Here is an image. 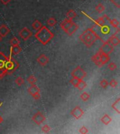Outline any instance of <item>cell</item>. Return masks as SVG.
I'll return each instance as SVG.
<instances>
[{
    "label": "cell",
    "instance_id": "6da1fadb",
    "mask_svg": "<svg viewBox=\"0 0 120 134\" xmlns=\"http://www.w3.org/2000/svg\"><path fill=\"white\" fill-rule=\"evenodd\" d=\"M79 39L86 48H91L97 40H100L101 41H103L100 36L92 28L86 29L80 35Z\"/></svg>",
    "mask_w": 120,
    "mask_h": 134
},
{
    "label": "cell",
    "instance_id": "7a4b0ae2",
    "mask_svg": "<svg viewBox=\"0 0 120 134\" xmlns=\"http://www.w3.org/2000/svg\"><path fill=\"white\" fill-rule=\"evenodd\" d=\"M53 36L54 34L46 26H42L34 34V37L44 45H46Z\"/></svg>",
    "mask_w": 120,
    "mask_h": 134
},
{
    "label": "cell",
    "instance_id": "3957f363",
    "mask_svg": "<svg viewBox=\"0 0 120 134\" xmlns=\"http://www.w3.org/2000/svg\"><path fill=\"white\" fill-rule=\"evenodd\" d=\"M9 57H6L3 52H0V79L8 74Z\"/></svg>",
    "mask_w": 120,
    "mask_h": 134
},
{
    "label": "cell",
    "instance_id": "277c9868",
    "mask_svg": "<svg viewBox=\"0 0 120 134\" xmlns=\"http://www.w3.org/2000/svg\"><path fill=\"white\" fill-rule=\"evenodd\" d=\"M71 75L73 78L83 79L86 76V73L85 72V71L81 67L78 66L71 72Z\"/></svg>",
    "mask_w": 120,
    "mask_h": 134
},
{
    "label": "cell",
    "instance_id": "5b68a950",
    "mask_svg": "<svg viewBox=\"0 0 120 134\" xmlns=\"http://www.w3.org/2000/svg\"><path fill=\"white\" fill-rule=\"evenodd\" d=\"M99 50H101L105 54L110 55L114 51V47L110 44L108 41H103V45L99 48Z\"/></svg>",
    "mask_w": 120,
    "mask_h": 134
},
{
    "label": "cell",
    "instance_id": "8992f818",
    "mask_svg": "<svg viewBox=\"0 0 120 134\" xmlns=\"http://www.w3.org/2000/svg\"><path fill=\"white\" fill-rule=\"evenodd\" d=\"M32 120L36 124L40 125L41 124L44 122L46 120V117L41 112H37L34 114V115L32 117Z\"/></svg>",
    "mask_w": 120,
    "mask_h": 134
},
{
    "label": "cell",
    "instance_id": "52a82bcc",
    "mask_svg": "<svg viewBox=\"0 0 120 134\" xmlns=\"http://www.w3.org/2000/svg\"><path fill=\"white\" fill-rule=\"evenodd\" d=\"M18 34H19V36L21 37V39L25 41H28L32 36V32L28 27L23 28Z\"/></svg>",
    "mask_w": 120,
    "mask_h": 134
},
{
    "label": "cell",
    "instance_id": "ba28073f",
    "mask_svg": "<svg viewBox=\"0 0 120 134\" xmlns=\"http://www.w3.org/2000/svg\"><path fill=\"white\" fill-rule=\"evenodd\" d=\"M84 110L79 107V106H76L75 108H74L72 111L70 112V114L73 116V117L76 119H79L81 117L83 116L84 115Z\"/></svg>",
    "mask_w": 120,
    "mask_h": 134
},
{
    "label": "cell",
    "instance_id": "9c48e42d",
    "mask_svg": "<svg viewBox=\"0 0 120 134\" xmlns=\"http://www.w3.org/2000/svg\"><path fill=\"white\" fill-rule=\"evenodd\" d=\"M97 53L99 55V57H100V60L101 64H102L103 66V65H105V64H106L108 62H109L110 59L109 55H107V54L103 53V52L100 50H98Z\"/></svg>",
    "mask_w": 120,
    "mask_h": 134
},
{
    "label": "cell",
    "instance_id": "30bf717a",
    "mask_svg": "<svg viewBox=\"0 0 120 134\" xmlns=\"http://www.w3.org/2000/svg\"><path fill=\"white\" fill-rule=\"evenodd\" d=\"M37 61L38 62V64H40V66H41V67H44V66H46V64L49 63V59L48 57H47L46 55L42 54V55H40L38 57H37Z\"/></svg>",
    "mask_w": 120,
    "mask_h": 134
},
{
    "label": "cell",
    "instance_id": "8fae6325",
    "mask_svg": "<svg viewBox=\"0 0 120 134\" xmlns=\"http://www.w3.org/2000/svg\"><path fill=\"white\" fill-rule=\"evenodd\" d=\"M103 17L105 18V20H107L109 22V24L114 29H117V27H119V25H120V22L116 19V18H113V19H110L107 15H105L103 16Z\"/></svg>",
    "mask_w": 120,
    "mask_h": 134
},
{
    "label": "cell",
    "instance_id": "7c38bea8",
    "mask_svg": "<svg viewBox=\"0 0 120 134\" xmlns=\"http://www.w3.org/2000/svg\"><path fill=\"white\" fill-rule=\"evenodd\" d=\"M73 23V21L72 20H68L67 18L64 19L62 22L60 23V27L63 29L64 32H65L68 29L70 25Z\"/></svg>",
    "mask_w": 120,
    "mask_h": 134
},
{
    "label": "cell",
    "instance_id": "4fadbf2b",
    "mask_svg": "<svg viewBox=\"0 0 120 134\" xmlns=\"http://www.w3.org/2000/svg\"><path fill=\"white\" fill-rule=\"evenodd\" d=\"M78 29H79L78 25L73 22V23L70 25V27L65 32L67 34L68 36H72V35H73V34L77 31Z\"/></svg>",
    "mask_w": 120,
    "mask_h": 134
},
{
    "label": "cell",
    "instance_id": "5bb4252c",
    "mask_svg": "<svg viewBox=\"0 0 120 134\" xmlns=\"http://www.w3.org/2000/svg\"><path fill=\"white\" fill-rule=\"evenodd\" d=\"M110 44L112 45L113 47L117 46L120 43V39L114 34H112L111 36L109 37V39L107 40Z\"/></svg>",
    "mask_w": 120,
    "mask_h": 134
},
{
    "label": "cell",
    "instance_id": "9a60e30c",
    "mask_svg": "<svg viewBox=\"0 0 120 134\" xmlns=\"http://www.w3.org/2000/svg\"><path fill=\"white\" fill-rule=\"evenodd\" d=\"M22 51V48L19 45H11L10 48V55H17Z\"/></svg>",
    "mask_w": 120,
    "mask_h": 134
},
{
    "label": "cell",
    "instance_id": "2e32d148",
    "mask_svg": "<svg viewBox=\"0 0 120 134\" xmlns=\"http://www.w3.org/2000/svg\"><path fill=\"white\" fill-rule=\"evenodd\" d=\"M10 32L9 28L6 26L5 24H3L0 26V35L2 37H5L7 36V34Z\"/></svg>",
    "mask_w": 120,
    "mask_h": 134
},
{
    "label": "cell",
    "instance_id": "e0dca14e",
    "mask_svg": "<svg viewBox=\"0 0 120 134\" xmlns=\"http://www.w3.org/2000/svg\"><path fill=\"white\" fill-rule=\"evenodd\" d=\"M91 61L98 67H103V65L101 64V62H100V57H99V55L98 54L97 52L91 57Z\"/></svg>",
    "mask_w": 120,
    "mask_h": 134
},
{
    "label": "cell",
    "instance_id": "ac0fdd59",
    "mask_svg": "<svg viewBox=\"0 0 120 134\" xmlns=\"http://www.w3.org/2000/svg\"><path fill=\"white\" fill-rule=\"evenodd\" d=\"M28 91L29 94L30 95H32V96L35 93L40 92V88L35 84V83L33 84H31V86L28 89Z\"/></svg>",
    "mask_w": 120,
    "mask_h": 134
},
{
    "label": "cell",
    "instance_id": "d6986e66",
    "mask_svg": "<svg viewBox=\"0 0 120 134\" xmlns=\"http://www.w3.org/2000/svg\"><path fill=\"white\" fill-rule=\"evenodd\" d=\"M92 20L94 22L95 25L96 26H98L100 27H103V25H105V22H106V20H105V18L103 17H99L96 20Z\"/></svg>",
    "mask_w": 120,
    "mask_h": 134
},
{
    "label": "cell",
    "instance_id": "ffe728a7",
    "mask_svg": "<svg viewBox=\"0 0 120 134\" xmlns=\"http://www.w3.org/2000/svg\"><path fill=\"white\" fill-rule=\"evenodd\" d=\"M76 16H77V13L73 9L69 10L66 13V18L68 19V20H72Z\"/></svg>",
    "mask_w": 120,
    "mask_h": 134
},
{
    "label": "cell",
    "instance_id": "44dd1931",
    "mask_svg": "<svg viewBox=\"0 0 120 134\" xmlns=\"http://www.w3.org/2000/svg\"><path fill=\"white\" fill-rule=\"evenodd\" d=\"M101 122L104 124L105 125H108L112 122V118L109 116L108 114H105L101 119H100Z\"/></svg>",
    "mask_w": 120,
    "mask_h": 134
},
{
    "label": "cell",
    "instance_id": "7402d4cb",
    "mask_svg": "<svg viewBox=\"0 0 120 134\" xmlns=\"http://www.w3.org/2000/svg\"><path fill=\"white\" fill-rule=\"evenodd\" d=\"M120 99H117V100H116V101H114V103L112 104V108L114 109L115 111H117V113H120Z\"/></svg>",
    "mask_w": 120,
    "mask_h": 134
},
{
    "label": "cell",
    "instance_id": "603a6c76",
    "mask_svg": "<svg viewBox=\"0 0 120 134\" xmlns=\"http://www.w3.org/2000/svg\"><path fill=\"white\" fill-rule=\"evenodd\" d=\"M41 27H42V25H41V22L39 21L38 20H34V22H33V23H32V29H33L34 30H36V31H38Z\"/></svg>",
    "mask_w": 120,
    "mask_h": 134
},
{
    "label": "cell",
    "instance_id": "cb8c5ba5",
    "mask_svg": "<svg viewBox=\"0 0 120 134\" xmlns=\"http://www.w3.org/2000/svg\"><path fill=\"white\" fill-rule=\"evenodd\" d=\"M46 23H47V25H48L49 27H54V26L57 24V21H56V20L54 17H49V18L46 20Z\"/></svg>",
    "mask_w": 120,
    "mask_h": 134
},
{
    "label": "cell",
    "instance_id": "d4e9b609",
    "mask_svg": "<svg viewBox=\"0 0 120 134\" xmlns=\"http://www.w3.org/2000/svg\"><path fill=\"white\" fill-rule=\"evenodd\" d=\"M105 6L103 5L102 3L98 4L96 6V8H95V10L97 11L98 13H103V11H105Z\"/></svg>",
    "mask_w": 120,
    "mask_h": 134
},
{
    "label": "cell",
    "instance_id": "484cf974",
    "mask_svg": "<svg viewBox=\"0 0 120 134\" xmlns=\"http://www.w3.org/2000/svg\"><path fill=\"white\" fill-rule=\"evenodd\" d=\"M86 87V83L83 80H80V81L79 82V83L77 86V88L79 90H82L84 89Z\"/></svg>",
    "mask_w": 120,
    "mask_h": 134
},
{
    "label": "cell",
    "instance_id": "4316f807",
    "mask_svg": "<svg viewBox=\"0 0 120 134\" xmlns=\"http://www.w3.org/2000/svg\"><path fill=\"white\" fill-rule=\"evenodd\" d=\"M80 80H82V79H79V78H73V77H72V79H70V83L72 84L74 86V87H77V84H78L79 82L80 81Z\"/></svg>",
    "mask_w": 120,
    "mask_h": 134
},
{
    "label": "cell",
    "instance_id": "83f0119b",
    "mask_svg": "<svg viewBox=\"0 0 120 134\" xmlns=\"http://www.w3.org/2000/svg\"><path fill=\"white\" fill-rule=\"evenodd\" d=\"M80 98H81V99L82 100H84V101H86V100H88L89 99V98H90V95L87 92H83L81 96H80Z\"/></svg>",
    "mask_w": 120,
    "mask_h": 134
},
{
    "label": "cell",
    "instance_id": "f1b7e54d",
    "mask_svg": "<svg viewBox=\"0 0 120 134\" xmlns=\"http://www.w3.org/2000/svg\"><path fill=\"white\" fill-rule=\"evenodd\" d=\"M100 87H101L102 88L105 89V88H107V87L109 85L108 81L106 79H103V80L100 82Z\"/></svg>",
    "mask_w": 120,
    "mask_h": 134
},
{
    "label": "cell",
    "instance_id": "f546056e",
    "mask_svg": "<svg viewBox=\"0 0 120 134\" xmlns=\"http://www.w3.org/2000/svg\"><path fill=\"white\" fill-rule=\"evenodd\" d=\"M15 83L17 84L18 86L20 87L22 86L23 84H24V80H23V78L21 77H18L16 80H15Z\"/></svg>",
    "mask_w": 120,
    "mask_h": 134
},
{
    "label": "cell",
    "instance_id": "4dcf8cb0",
    "mask_svg": "<svg viewBox=\"0 0 120 134\" xmlns=\"http://www.w3.org/2000/svg\"><path fill=\"white\" fill-rule=\"evenodd\" d=\"M10 44L11 45H17L20 44V41L18 39L17 37H13L10 41Z\"/></svg>",
    "mask_w": 120,
    "mask_h": 134
},
{
    "label": "cell",
    "instance_id": "1f68e13d",
    "mask_svg": "<svg viewBox=\"0 0 120 134\" xmlns=\"http://www.w3.org/2000/svg\"><path fill=\"white\" fill-rule=\"evenodd\" d=\"M28 82L29 84H33L36 82H37V79L35 78L33 75H31L30 76H29L28 78Z\"/></svg>",
    "mask_w": 120,
    "mask_h": 134
},
{
    "label": "cell",
    "instance_id": "d6a6232c",
    "mask_svg": "<svg viewBox=\"0 0 120 134\" xmlns=\"http://www.w3.org/2000/svg\"><path fill=\"white\" fill-rule=\"evenodd\" d=\"M108 68L110 71H114L115 69H117V64L114 62H110L108 65Z\"/></svg>",
    "mask_w": 120,
    "mask_h": 134
},
{
    "label": "cell",
    "instance_id": "836d02e7",
    "mask_svg": "<svg viewBox=\"0 0 120 134\" xmlns=\"http://www.w3.org/2000/svg\"><path fill=\"white\" fill-rule=\"evenodd\" d=\"M117 84H118V83H117V81L115 79H112V80H110V82L109 83V85H110L111 87H112V88L116 87L117 86Z\"/></svg>",
    "mask_w": 120,
    "mask_h": 134
},
{
    "label": "cell",
    "instance_id": "e575fe53",
    "mask_svg": "<svg viewBox=\"0 0 120 134\" xmlns=\"http://www.w3.org/2000/svg\"><path fill=\"white\" fill-rule=\"evenodd\" d=\"M41 130L44 133H48V132H49L51 131V128H50V126L49 125L46 124V125H44V126H43L41 127Z\"/></svg>",
    "mask_w": 120,
    "mask_h": 134
},
{
    "label": "cell",
    "instance_id": "d590c367",
    "mask_svg": "<svg viewBox=\"0 0 120 134\" xmlns=\"http://www.w3.org/2000/svg\"><path fill=\"white\" fill-rule=\"evenodd\" d=\"M79 132L81 133V134H87V133H88V129H87V128H86V126H83L82 127H81V128H80Z\"/></svg>",
    "mask_w": 120,
    "mask_h": 134
},
{
    "label": "cell",
    "instance_id": "8d00e7d4",
    "mask_svg": "<svg viewBox=\"0 0 120 134\" xmlns=\"http://www.w3.org/2000/svg\"><path fill=\"white\" fill-rule=\"evenodd\" d=\"M115 6H117V8H120V0H110Z\"/></svg>",
    "mask_w": 120,
    "mask_h": 134
},
{
    "label": "cell",
    "instance_id": "74e56055",
    "mask_svg": "<svg viewBox=\"0 0 120 134\" xmlns=\"http://www.w3.org/2000/svg\"><path fill=\"white\" fill-rule=\"evenodd\" d=\"M33 98H34L35 100H38L40 99V97H41V95H40V92H37V93H35L34 94H33L32 96Z\"/></svg>",
    "mask_w": 120,
    "mask_h": 134
},
{
    "label": "cell",
    "instance_id": "f35d334b",
    "mask_svg": "<svg viewBox=\"0 0 120 134\" xmlns=\"http://www.w3.org/2000/svg\"><path fill=\"white\" fill-rule=\"evenodd\" d=\"M10 1H11V0H1V3L4 4H7Z\"/></svg>",
    "mask_w": 120,
    "mask_h": 134
},
{
    "label": "cell",
    "instance_id": "ab89813d",
    "mask_svg": "<svg viewBox=\"0 0 120 134\" xmlns=\"http://www.w3.org/2000/svg\"><path fill=\"white\" fill-rule=\"evenodd\" d=\"M2 122H3V119H2V117L0 116V124Z\"/></svg>",
    "mask_w": 120,
    "mask_h": 134
},
{
    "label": "cell",
    "instance_id": "60d3db41",
    "mask_svg": "<svg viewBox=\"0 0 120 134\" xmlns=\"http://www.w3.org/2000/svg\"><path fill=\"white\" fill-rule=\"evenodd\" d=\"M2 38H3V37H2V36H1L0 35V42L1 41V40H2Z\"/></svg>",
    "mask_w": 120,
    "mask_h": 134
}]
</instances>
